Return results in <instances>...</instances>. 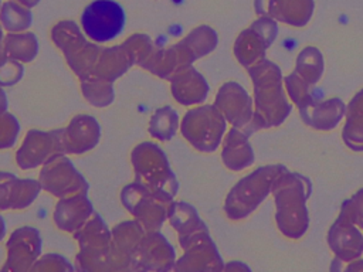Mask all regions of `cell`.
Masks as SVG:
<instances>
[{
	"label": "cell",
	"instance_id": "cell-1",
	"mask_svg": "<svg viewBox=\"0 0 363 272\" xmlns=\"http://www.w3.org/2000/svg\"><path fill=\"white\" fill-rule=\"evenodd\" d=\"M254 85V116L244 132H252L279 126L291 113L292 103L284 88V76L279 67L264 58L248 68Z\"/></svg>",
	"mask_w": 363,
	"mask_h": 272
},
{
	"label": "cell",
	"instance_id": "cell-2",
	"mask_svg": "<svg viewBox=\"0 0 363 272\" xmlns=\"http://www.w3.org/2000/svg\"><path fill=\"white\" fill-rule=\"evenodd\" d=\"M311 191L309 178L288 169L274 180L271 193L275 201V221L285 237L298 239L306 232L309 227L306 201Z\"/></svg>",
	"mask_w": 363,
	"mask_h": 272
},
{
	"label": "cell",
	"instance_id": "cell-3",
	"mask_svg": "<svg viewBox=\"0 0 363 272\" xmlns=\"http://www.w3.org/2000/svg\"><path fill=\"white\" fill-rule=\"evenodd\" d=\"M286 170L284 164H267L241 178L225 198L224 210L231 220L251 214L271 193L274 180Z\"/></svg>",
	"mask_w": 363,
	"mask_h": 272
},
{
	"label": "cell",
	"instance_id": "cell-4",
	"mask_svg": "<svg viewBox=\"0 0 363 272\" xmlns=\"http://www.w3.org/2000/svg\"><path fill=\"white\" fill-rule=\"evenodd\" d=\"M126 16L115 0H94L81 14L84 33L96 42H106L122 33Z\"/></svg>",
	"mask_w": 363,
	"mask_h": 272
},
{
	"label": "cell",
	"instance_id": "cell-5",
	"mask_svg": "<svg viewBox=\"0 0 363 272\" xmlns=\"http://www.w3.org/2000/svg\"><path fill=\"white\" fill-rule=\"evenodd\" d=\"M326 241L335 256L345 264L363 255V231L340 212L330 225Z\"/></svg>",
	"mask_w": 363,
	"mask_h": 272
},
{
	"label": "cell",
	"instance_id": "cell-6",
	"mask_svg": "<svg viewBox=\"0 0 363 272\" xmlns=\"http://www.w3.org/2000/svg\"><path fill=\"white\" fill-rule=\"evenodd\" d=\"M216 105L225 119L241 130L250 125L254 116V99L235 82H227L220 88Z\"/></svg>",
	"mask_w": 363,
	"mask_h": 272
},
{
	"label": "cell",
	"instance_id": "cell-7",
	"mask_svg": "<svg viewBox=\"0 0 363 272\" xmlns=\"http://www.w3.org/2000/svg\"><path fill=\"white\" fill-rule=\"evenodd\" d=\"M257 16H268L278 23L303 27L309 23L315 0H254Z\"/></svg>",
	"mask_w": 363,
	"mask_h": 272
},
{
	"label": "cell",
	"instance_id": "cell-8",
	"mask_svg": "<svg viewBox=\"0 0 363 272\" xmlns=\"http://www.w3.org/2000/svg\"><path fill=\"white\" fill-rule=\"evenodd\" d=\"M302 120L316 130H330L337 126L346 112V105L339 98L316 102L311 95L298 105Z\"/></svg>",
	"mask_w": 363,
	"mask_h": 272
},
{
	"label": "cell",
	"instance_id": "cell-9",
	"mask_svg": "<svg viewBox=\"0 0 363 272\" xmlns=\"http://www.w3.org/2000/svg\"><path fill=\"white\" fill-rule=\"evenodd\" d=\"M223 160L227 167L231 170H242L254 163V150L250 144L248 135L238 129L233 128L224 142Z\"/></svg>",
	"mask_w": 363,
	"mask_h": 272
},
{
	"label": "cell",
	"instance_id": "cell-10",
	"mask_svg": "<svg viewBox=\"0 0 363 272\" xmlns=\"http://www.w3.org/2000/svg\"><path fill=\"white\" fill-rule=\"evenodd\" d=\"M342 139L345 144L356 152H363V89H360L346 105Z\"/></svg>",
	"mask_w": 363,
	"mask_h": 272
},
{
	"label": "cell",
	"instance_id": "cell-11",
	"mask_svg": "<svg viewBox=\"0 0 363 272\" xmlns=\"http://www.w3.org/2000/svg\"><path fill=\"white\" fill-rule=\"evenodd\" d=\"M267 41L251 27L245 28L235 40L234 52L237 60L247 68L265 58L268 50Z\"/></svg>",
	"mask_w": 363,
	"mask_h": 272
},
{
	"label": "cell",
	"instance_id": "cell-12",
	"mask_svg": "<svg viewBox=\"0 0 363 272\" xmlns=\"http://www.w3.org/2000/svg\"><path fill=\"white\" fill-rule=\"evenodd\" d=\"M323 68H325L323 55L316 47L308 45L301 50V52L296 57L295 71L309 85H315L322 78Z\"/></svg>",
	"mask_w": 363,
	"mask_h": 272
},
{
	"label": "cell",
	"instance_id": "cell-13",
	"mask_svg": "<svg viewBox=\"0 0 363 272\" xmlns=\"http://www.w3.org/2000/svg\"><path fill=\"white\" fill-rule=\"evenodd\" d=\"M3 26L9 30H23L31 24V13L28 7L16 0L6 1L0 8Z\"/></svg>",
	"mask_w": 363,
	"mask_h": 272
},
{
	"label": "cell",
	"instance_id": "cell-14",
	"mask_svg": "<svg viewBox=\"0 0 363 272\" xmlns=\"http://www.w3.org/2000/svg\"><path fill=\"white\" fill-rule=\"evenodd\" d=\"M284 85L291 102H294L296 106L311 96V85L296 71H292L284 78Z\"/></svg>",
	"mask_w": 363,
	"mask_h": 272
},
{
	"label": "cell",
	"instance_id": "cell-15",
	"mask_svg": "<svg viewBox=\"0 0 363 272\" xmlns=\"http://www.w3.org/2000/svg\"><path fill=\"white\" fill-rule=\"evenodd\" d=\"M340 214L352 220L363 231V187L342 203Z\"/></svg>",
	"mask_w": 363,
	"mask_h": 272
},
{
	"label": "cell",
	"instance_id": "cell-16",
	"mask_svg": "<svg viewBox=\"0 0 363 272\" xmlns=\"http://www.w3.org/2000/svg\"><path fill=\"white\" fill-rule=\"evenodd\" d=\"M250 27L254 28L268 45H271L278 35V21L268 16H258V18Z\"/></svg>",
	"mask_w": 363,
	"mask_h": 272
},
{
	"label": "cell",
	"instance_id": "cell-17",
	"mask_svg": "<svg viewBox=\"0 0 363 272\" xmlns=\"http://www.w3.org/2000/svg\"><path fill=\"white\" fill-rule=\"evenodd\" d=\"M345 271H346V272H354V271L362 272V271H363V259H362V258H357V259H354V261L347 262L346 266H345Z\"/></svg>",
	"mask_w": 363,
	"mask_h": 272
},
{
	"label": "cell",
	"instance_id": "cell-18",
	"mask_svg": "<svg viewBox=\"0 0 363 272\" xmlns=\"http://www.w3.org/2000/svg\"><path fill=\"white\" fill-rule=\"evenodd\" d=\"M225 269H228V271H245V272H250L251 271V268L248 266V265H245V264H242V262H237V261H233V262H230L228 265H225L224 266Z\"/></svg>",
	"mask_w": 363,
	"mask_h": 272
},
{
	"label": "cell",
	"instance_id": "cell-19",
	"mask_svg": "<svg viewBox=\"0 0 363 272\" xmlns=\"http://www.w3.org/2000/svg\"><path fill=\"white\" fill-rule=\"evenodd\" d=\"M342 264H345L342 259H339L337 256H335V259L332 261V264H330V271L332 272H335V271H345V266L346 265H342Z\"/></svg>",
	"mask_w": 363,
	"mask_h": 272
},
{
	"label": "cell",
	"instance_id": "cell-20",
	"mask_svg": "<svg viewBox=\"0 0 363 272\" xmlns=\"http://www.w3.org/2000/svg\"><path fill=\"white\" fill-rule=\"evenodd\" d=\"M16 1H18V3H21L23 6H26V7H33V6H35L40 0H16Z\"/></svg>",
	"mask_w": 363,
	"mask_h": 272
}]
</instances>
